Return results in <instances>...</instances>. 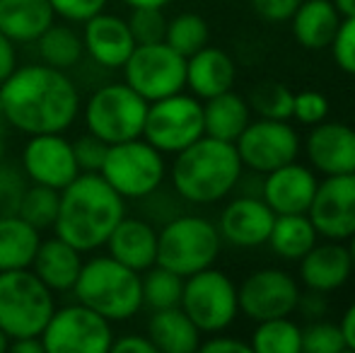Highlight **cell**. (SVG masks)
Returning <instances> with one entry per match:
<instances>
[{"label": "cell", "mask_w": 355, "mask_h": 353, "mask_svg": "<svg viewBox=\"0 0 355 353\" xmlns=\"http://www.w3.org/2000/svg\"><path fill=\"white\" fill-rule=\"evenodd\" d=\"M237 68L230 53L218 46H203L187 58V87L198 99H211L232 89Z\"/></svg>", "instance_id": "603a6c76"}, {"label": "cell", "mask_w": 355, "mask_h": 353, "mask_svg": "<svg viewBox=\"0 0 355 353\" xmlns=\"http://www.w3.org/2000/svg\"><path fill=\"white\" fill-rule=\"evenodd\" d=\"M312 225L324 240L346 242L355 235V172L324 177L307 208Z\"/></svg>", "instance_id": "9a60e30c"}, {"label": "cell", "mask_w": 355, "mask_h": 353, "mask_svg": "<svg viewBox=\"0 0 355 353\" xmlns=\"http://www.w3.org/2000/svg\"><path fill=\"white\" fill-rule=\"evenodd\" d=\"M22 172L27 182L51 189H66L80 175L73 153V141L63 133H37L29 136L22 150Z\"/></svg>", "instance_id": "2e32d148"}, {"label": "cell", "mask_w": 355, "mask_h": 353, "mask_svg": "<svg viewBox=\"0 0 355 353\" xmlns=\"http://www.w3.org/2000/svg\"><path fill=\"white\" fill-rule=\"evenodd\" d=\"M114 353H157L153 346V341L143 334H123L119 339H114L112 344Z\"/></svg>", "instance_id": "bcb514c9"}, {"label": "cell", "mask_w": 355, "mask_h": 353, "mask_svg": "<svg viewBox=\"0 0 355 353\" xmlns=\"http://www.w3.org/2000/svg\"><path fill=\"white\" fill-rule=\"evenodd\" d=\"M17 68V49L15 42H10L3 32H0V83Z\"/></svg>", "instance_id": "7dc6e473"}, {"label": "cell", "mask_w": 355, "mask_h": 353, "mask_svg": "<svg viewBox=\"0 0 355 353\" xmlns=\"http://www.w3.org/2000/svg\"><path fill=\"white\" fill-rule=\"evenodd\" d=\"M201 136H206V126L198 97L177 92L148 104L143 138L162 155H177Z\"/></svg>", "instance_id": "30bf717a"}, {"label": "cell", "mask_w": 355, "mask_h": 353, "mask_svg": "<svg viewBox=\"0 0 355 353\" xmlns=\"http://www.w3.org/2000/svg\"><path fill=\"white\" fill-rule=\"evenodd\" d=\"M319 179L309 167L297 160L268 172L261 184V198L271 206L276 216L283 213H307L317 191Z\"/></svg>", "instance_id": "ffe728a7"}, {"label": "cell", "mask_w": 355, "mask_h": 353, "mask_svg": "<svg viewBox=\"0 0 355 353\" xmlns=\"http://www.w3.org/2000/svg\"><path fill=\"white\" fill-rule=\"evenodd\" d=\"M346 349L341 327L327 320H314L302 329V351L307 353H338Z\"/></svg>", "instance_id": "8d00e7d4"}, {"label": "cell", "mask_w": 355, "mask_h": 353, "mask_svg": "<svg viewBox=\"0 0 355 353\" xmlns=\"http://www.w3.org/2000/svg\"><path fill=\"white\" fill-rule=\"evenodd\" d=\"M341 17H355V0H331Z\"/></svg>", "instance_id": "816d5d0a"}, {"label": "cell", "mask_w": 355, "mask_h": 353, "mask_svg": "<svg viewBox=\"0 0 355 353\" xmlns=\"http://www.w3.org/2000/svg\"><path fill=\"white\" fill-rule=\"evenodd\" d=\"M121 3L133 10V8H164L172 0H121Z\"/></svg>", "instance_id": "f907efd6"}, {"label": "cell", "mask_w": 355, "mask_h": 353, "mask_svg": "<svg viewBox=\"0 0 355 353\" xmlns=\"http://www.w3.org/2000/svg\"><path fill=\"white\" fill-rule=\"evenodd\" d=\"M179 307L191 317L201 334H218L227 329L239 315L237 286L225 271L208 266L184 278Z\"/></svg>", "instance_id": "9c48e42d"}, {"label": "cell", "mask_w": 355, "mask_h": 353, "mask_svg": "<svg viewBox=\"0 0 355 353\" xmlns=\"http://www.w3.org/2000/svg\"><path fill=\"white\" fill-rule=\"evenodd\" d=\"M8 351H12V353H46L42 336H22V339H12L10 341Z\"/></svg>", "instance_id": "681fc988"}, {"label": "cell", "mask_w": 355, "mask_h": 353, "mask_svg": "<svg viewBox=\"0 0 355 353\" xmlns=\"http://www.w3.org/2000/svg\"><path fill=\"white\" fill-rule=\"evenodd\" d=\"M39 336L46 353H109L114 344L112 322L83 302L56 307Z\"/></svg>", "instance_id": "7c38bea8"}, {"label": "cell", "mask_w": 355, "mask_h": 353, "mask_svg": "<svg viewBox=\"0 0 355 353\" xmlns=\"http://www.w3.org/2000/svg\"><path fill=\"white\" fill-rule=\"evenodd\" d=\"M309 165L324 177L355 172V128L341 121H319L304 141Z\"/></svg>", "instance_id": "d6986e66"}, {"label": "cell", "mask_w": 355, "mask_h": 353, "mask_svg": "<svg viewBox=\"0 0 355 353\" xmlns=\"http://www.w3.org/2000/svg\"><path fill=\"white\" fill-rule=\"evenodd\" d=\"M242 172L244 165L234 143L201 136L177 153L172 162V187L184 201L211 206L232 193Z\"/></svg>", "instance_id": "3957f363"}, {"label": "cell", "mask_w": 355, "mask_h": 353, "mask_svg": "<svg viewBox=\"0 0 355 353\" xmlns=\"http://www.w3.org/2000/svg\"><path fill=\"white\" fill-rule=\"evenodd\" d=\"M123 216L126 198L119 196L99 172H80L61 189L58 216L51 230L85 255L107 245Z\"/></svg>", "instance_id": "7a4b0ae2"}, {"label": "cell", "mask_w": 355, "mask_h": 353, "mask_svg": "<svg viewBox=\"0 0 355 353\" xmlns=\"http://www.w3.org/2000/svg\"><path fill=\"white\" fill-rule=\"evenodd\" d=\"M27 175L19 167L0 160V216H15L27 189Z\"/></svg>", "instance_id": "f35d334b"}, {"label": "cell", "mask_w": 355, "mask_h": 353, "mask_svg": "<svg viewBox=\"0 0 355 353\" xmlns=\"http://www.w3.org/2000/svg\"><path fill=\"white\" fill-rule=\"evenodd\" d=\"M211 39V29L208 22L196 12H179L172 19H167V32H164V42L179 51L184 58L196 53L203 49Z\"/></svg>", "instance_id": "836d02e7"}, {"label": "cell", "mask_w": 355, "mask_h": 353, "mask_svg": "<svg viewBox=\"0 0 355 353\" xmlns=\"http://www.w3.org/2000/svg\"><path fill=\"white\" fill-rule=\"evenodd\" d=\"M53 310V291L32 268L0 271V329L10 341L39 336Z\"/></svg>", "instance_id": "5b68a950"}, {"label": "cell", "mask_w": 355, "mask_h": 353, "mask_svg": "<svg viewBox=\"0 0 355 353\" xmlns=\"http://www.w3.org/2000/svg\"><path fill=\"white\" fill-rule=\"evenodd\" d=\"M341 334H343V341H346V349L348 351H355V300L348 305V310L343 312L341 317Z\"/></svg>", "instance_id": "c3c4849f"}, {"label": "cell", "mask_w": 355, "mask_h": 353, "mask_svg": "<svg viewBox=\"0 0 355 353\" xmlns=\"http://www.w3.org/2000/svg\"><path fill=\"white\" fill-rule=\"evenodd\" d=\"M107 252L123 266L143 273L157 264V230L143 218L123 216L107 240Z\"/></svg>", "instance_id": "7402d4cb"}, {"label": "cell", "mask_w": 355, "mask_h": 353, "mask_svg": "<svg viewBox=\"0 0 355 353\" xmlns=\"http://www.w3.org/2000/svg\"><path fill=\"white\" fill-rule=\"evenodd\" d=\"M53 22L49 0H0V32L15 44H34Z\"/></svg>", "instance_id": "484cf974"}, {"label": "cell", "mask_w": 355, "mask_h": 353, "mask_svg": "<svg viewBox=\"0 0 355 353\" xmlns=\"http://www.w3.org/2000/svg\"><path fill=\"white\" fill-rule=\"evenodd\" d=\"M99 175L107 179L119 196L141 201L159 191L167 175V165L162 153L141 136L109 146Z\"/></svg>", "instance_id": "ba28073f"}, {"label": "cell", "mask_w": 355, "mask_h": 353, "mask_svg": "<svg viewBox=\"0 0 355 353\" xmlns=\"http://www.w3.org/2000/svg\"><path fill=\"white\" fill-rule=\"evenodd\" d=\"M83 24L85 53L107 71L123 68V63L128 61V56L136 49V39H133L131 27H128V19L102 10V12L85 19Z\"/></svg>", "instance_id": "ac0fdd59"}, {"label": "cell", "mask_w": 355, "mask_h": 353, "mask_svg": "<svg viewBox=\"0 0 355 353\" xmlns=\"http://www.w3.org/2000/svg\"><path fill=\"white\" fill-rule=\"evenodd\" d=\"M58 203H61V191L44 184H32L24 189V196L19 201L17 216L24 218L29 225H34L39 232L53 227L58 216Z\"/></svg>", "instance_id": "e575fe53"}, {"label": "cell", "mask_w": 355, "mask_h": 353, "mask_svg": "<svg viewBox=\"0 0 355 353\" xmlns=\"http://www.w3.org/2000/svg\"><path fill=\"white\" fill-rule=\"evenodd\" d=\"M56 17L66 22H85L107 8V0H49Z\"/></svg>", "instance_id": "7bdbcfd3"}, {"label": "cell", "mask_w": 355, "mask_h": 353, "mask_svg": "<svg viewBox=\"0 0 355 353\" xmlns=\"http://www.w3.org/2000/svg\"><path fill=\"white\" fill-rule=\"evenodd\" d=\"M128 27L136 44H157L164 42L167 17L162 15V8H133Z\"/></svg>", "instance_id": "74e56055"}, {"label": "cell", "mask_w": 355, "mask_h": 353, "mask_svg": "<svg viewBox=\"0 0 355 353\" xmlns=\"http://www.w3.org/2000/svg\"><path fill=\"white\" fill-rule=\"evenodd\" d=\"M42 242V232L24 218L0 216V271L29 268Z\"/></svg>", "instance_id": "f1b7e54d"}, {"label": "cell", "mask_w": 355, "mask_h": 353, "mask_svg": "<svg viewBox=\"0 0 355 353\" xmlns=\"http://www.w3.org/2000/svg\"><path fill=\"white\" fill-rule=\"evenodd\" d=\"M198 351H206V353H252V346L247 344V341L242 339H232V336H223L218 332V334H213L208 341H201V346H198Z\"/></svg>", "instance_id": "f6af8a7d"}, {"label": "cell", "mask_w": 355, "mask_h": 353, "mask_svg": "<svg viewBox=\"0 0 355 353\" xmlns=\"http://www.w3.org/2000/svg\"><path fill=\"white\" fill-rule=\"evenodd\" d=\"M319 240L317 227L312 225L307 213H283L276 216L268 242L271 250L285 261H300Z\"/></svg>", "instance_id": "f546056e"}, {"label": "cell", "mask_w": 355, "mask_h": 353, "mask_svg": "<svg viewBox=\"0 0 355 353\" xmlns=\"http://www.w3.org/2000/svg\"><path fill=\"white\" fill-rule=\"evenodd\" d=\"M252 121V107L242 94L227 92L215 94V97L206 99L203 104V126H206V136L218 138V141L234 143L247 123Z\"/></svg>", "instance_id": "83f0119b"}, {"label": "cell", "mask_w": 355, "mask_h": 353, "mask_svg": "<svg viewBox=\"0 0 355 353\" xmlns=\"http://www.w3.org/2000/svg\"><path fill=\"white\" fill-rule=\"evenodd\" d=\"M220 245L223 237L215 223L201 216H174L157 232V264L187 278L213 266Z\"/></svg>", "instance_id": "8992f818"}, {"label": "cell", "mask_w": 355, "mask_h": 353, "mask_svg": "<svg viewBox=\"0 0 355 353\" xmlns=\"http://www.w3.org/2000/svg\"><path fill=\"white\" fill-rule=\"evenodd\" d=\"M145 336L162 353H193L201 346V329L179 305L153 310Z\"/></svg>", "instance_id": "4316f807"}, {"label": "cell", "mask_w": 355, "mask_h": 353, "mask_svg": "<svg viewBox=\"0 0 355 353\" xmlns=\"http://www.w3.org/2000/svg\"><path fill=\"white\" fill-rule=\"evenodd\" d=\"M353 276L351 255L348 245L338 240H324L314 245L307 255L300 259V281L307 291L314 293H334L348 283Z\"/></svg>", "instance_id": "44dd1931"}, {"label": "cell", "mask_w": 355, "mask_h": 353, "mask_svg": "<svg viewBox=\"0 0 355 353\" xmlns=\"http://www.w3.org/2000/svg\"><path fill=\"white\" fill-rule=\"evenodd\" d=\"M109 143H104L102 138H97L94 133H85L78 141H73V153L75 160H78L80 172H99L102 170V162L107 157Z\"/></svg>", "instance_id": "b9f144b4"}, {"label": "cell", "mask_w": 355, "mask_h": 353, "mask_svg": "<svg viewBox=\"0 0 355 353\" xmlns=\"http://www.w3.org/2000/svg\"><path fill=\"white\" fill-rule=\"evenodd\" d=\"M300 283L283 268H259L237 286L239 312L254 322L290 317L297 310Z\"/></svg>", "instance_id": "5bb4252c"}, {"label": "cell", "mask_w": 355, "mask_h": 353, "mask_svg": "<svg viewBox=\"0 0 355 353\" xmlns=\"http://www.w3.org/2000/svg\"><path fill=\"white\" fill-rule=\"evenodd\" d=\"M334 63L348 76H355V17H343L331 42Z\"/></svg>", "instance_id": "ab89813d"}, {"label": "cell", "mask_w": 355, "mask_h": 353, "mask_svg": "<svg viewBox=\"0 0 355 353\" xmlns=\"http://www.w3.org/2000/svg\"><path fill=\"white\" fill-rule=\"evenodd\" d=\"M234 148L239 153V160L244 167L259 175L278 170L288 162L297 160L300 155V136L295 126L281 119H261L249 121L242 136L234 141Z\"/></svg>", "instance_id": "4fadbf2b"}, {"label": "cell", "mask_w": 355, "mask_h": 353, "mask_svg": "<svg viewBox=\"0 0 355 353\" xmlns=\"http://www.w3.org/2000/svg\"><path fill=\"white\" fill-rule=\"evenodd\" d=\"M348 255H351V264H353V273H355V235L348 237Z\"/></svg>", "instance_id": "f5cc1de1"}, {"label": "cell", "mask_w": 355, "mask_h": 353, "mask_svg": "<svg viewBox=\"0 0 355 353\" xmlns=\"http://www.w3.org/2000/svg\"><path fill=\"white\" fill-rule=\"evenodd\" d=\"M37 51L42 63L58 71H71L78 66L85 56L83 37L71 27V24H56L53 22L42 37L37 39Z\"/></svg>", "instance_id": "4dcf8cb0"}, {"label": "cell", "mask_w": 355, "mask_h": 353, "mask_svg": "<svg viewBox=\"0 0 355 353\" xmlns=\"http://www.w3.org/2000/svg\"><path fill=\"white\" fill-rule=\"evenodd\" d=\"M0 126H5V117H3V102H0Z\"/></svg>", "instance_id": "11a10c76"}, {"label": "cell", "mask_w": 355, "mask_h": 353, "mask_svg": "<svg viewBox=\"0 0 355 353\" xmlns=\"http://www.w3.org/2000/svg\"><path fill=\"white\" fill-rule=\"evenodd\" d=\"M302 0H252L254 12L261 19L268 22H285L293 17V12L297 10V5Z\"/></svg>", "instance_id": "ee69618b"}, {"label": "cell", "mask_w": 355, "mask_h": 353, "mask_svg": "<svg viewBox=\"0 0 355 353\" xmlns=\"http://www.w3.org/2000/svg\"><path fill=\"white\" fill-rule=\"evenodd\" d=\"M276 213L263 198L239 196L223 208L218 221V232L225 242L242 250H254L268 242Z\"/></svg>", "instance_id": "e0dca14e"}, {"label": "cell", "mask_w": 355, "mask_h": 353, "mask_svg": "<svg viewBox=\"0 0 355 353\" xmlns=\"http://www.w3.org/2000/svg\"><path fill=\"white\" fill-rule=\"evenodd\" d=\"M249 346L252 353H297L302 351V329L290 317L257 322Z\"/></svg>", "instance_id": "1f68e13d"}, {"label": "cell", "mask_w": 355, "mask_h": 353, "mask_svg": "<svg viewBox=\"0 0 355 353\" xmlns=\"http://www.w3.org/2000/svg\"><path fill=\"white\" fill-rule=\"evenodd\" d=\"M121 71L123 83L148 102L177 94L187 87V58L167 42L136 44Z\"/></svg>", "instance_id": "8fae6325"}, {"label": "cell", "mask_w": 355, "mask_h": 353, "mask_svg": "<svg viewBox=\"0 0 355 353\" xmlns=\"http://www.w3.org/2000/svg\"><path fill=\"white\" fill-rule=\"evenodd\" d=\"M148 104V99H143L126 83H109L94 89L85 102V126L109 146L133 141L143 136Z\"/></svg>", "instance_id": "52a82bcc"}, {"label": "cell", "mask_w": 355, "mask_h": 353, "mask_svg": "<svg viewBox=\"0 0 355 353\" xmlns=\"http://www.w3.org/2000/svg\"><path fill=\"white\" fill-rule=\"evenodd\" d=\"M73 293L78 295V302L99 312L109 322L131 320L143 307L141 273L109 255L83 261Z\"/></svg>", "instance_id": "277c9868"}, {"label": "cell", "mask_w": 355, "mask_h": 353, "mask_svg": "<svg viewBox=\"0 0 355 353\" xmlns=\"http://www.w3.org/2000/svg\"><path fill=\"white\" fill-rule=\"evenodd\" d=\"M0 102L5 123L15 131L27 136L63 133L80 114V89L66 71L29 63L0 83Z\"/></svg>", "instance_id": "6da1fadb"}, {"label": "cell", "mask_w": 355, "mask_h": 353, "mask_svg": "<svg viewBox=\"0 0 355 353\" xmlns=\"http://www.w3.org/2000/svg\"><path fill=\"white\" fill-rule=\"evenodd\" d=\"M329 117V97L317 89H304V92H295L293 99V119H297L304 126H314V123L324 121Z\"/></svg>", "instance_id": "60d3db41"}, {"label": "cell", "mask_w": 355, "mask_h": 353, "mask_svg": "<svg viewBox=\"0 0 355 353\" xmlns=\"http://www.w3.org/2000/svg\"><path fill=\"white\" fill-rule=\"evenodd\" d=\"M143 286V305L153 310H164V307H177L182 302L184 293V276L169 271V268L155 264L141 276Z\"/></svg>", "instance_id": "d6a6232c"}, {"label": "cell", "mask_w": 355, "mask_h": 353, "mask_svg": "<svg viewBox=\"0 0 355 353\" xmlns=\"http://www.w3.org/2000/svg\"><path fill=\"white\" fill-rule=\"evenodd\" d=\"M293 99L295 92L290 87H285L283 83H259L249 94V107L259 114L261 119H281L288 121L293 119Z\"/></svg>", "instance_id": "d590c367"}, {"label": "cell", "mask_w": 355, "mask_h": 353, "mask_svg": "<svg viewBox=\"0 0 355 353\" xmlns=\"http://www.w3.org/2000/svg\"><path fill=\"white\" fill-rule=\"evenodd\" d=\"M8 349H10V336L5 334L3 329H0V353H3V351H8Z\"/></svg>", "instance_id": "db71d44e"}, {"label": "cell", "mask_w": 355, "mask_h": 353, "mask_svg": "<svg viewBox=\"0 0 355 353\" xmlns=\"http://www.w3.org/2000/svg\"><path fill=\"white\" fill-rule=\"evenodd\" d=\"M83 252L66 242L63 237L53 235L39 242V250L34 255L32 271L51 288L53 293H66L73 291L75 281L83 268Z\"/></svg>", "instance_id": "cb8c5ba5"}, {"label": "cell", "mask_w": 355, "mask_h": 353, "mask_svg": "<svg viewBox=\"0 0 355 353\" xmlns=\"http://www.w3.org/2000/svg\"><path fill=\"white\" fill-rule=\"evenodd\" d=\"M341 19L331 0H302L290 17V27L300 46L307 51H322L331 46Z\"/></svg>", "instance_id": "d4e9b609"}]
</instances>
